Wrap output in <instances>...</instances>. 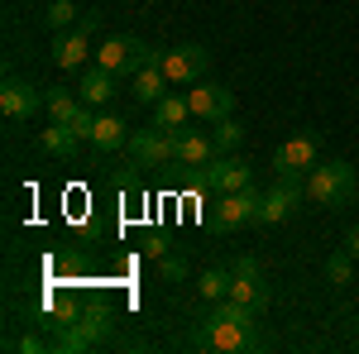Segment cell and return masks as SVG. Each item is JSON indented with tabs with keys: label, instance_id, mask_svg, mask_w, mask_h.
<instances>
[{
	"label": "cell",
	"instance_id": "5",
	"mask_svg": "<svg viewBox=\"0 0 359 354\" xmlns=\"http://www.w3.org/2000/svg\"><path fill=\"white\" fill-rule=\"evenodd\" d=\"M316 163H321V135L316 130H297L287 144H278L273 177H306Z\"/></svg>",
	"mask_w": 359,
	"mask_h": 354
},
{
	"label": "cell",
	"instance_id": "9",
	"mask_svg": "<svg viewBox=\"0 0 359 354\" xmlns=\"http://www.w3.org/2000/svg\"><path fill=\"white\" fill-rule=\"evenodd\" d=\"M187 106H192V120H206V125H216L225 115H235V91L221 82H192L187 86Z\"/></svg>",
	"mask_w": 359,
	"mask_h": 354
},
{
	"label": "cell",
	"instance_id": "12",
	"mask_svg": "<svg viewBox=\"0 0 359 354\" xmlns=\"http://www.w3.org/2000/svg\"><path fill=\"white\" fill-rule=\"evenodd\" d=\"M259 216V191L245 187V191H221V206L211 211V225L216 230H240V225H249V220Z\"/></svg>",
	"mask_w": 359,
	"mask_h": 354
},
{
	"label": "cell",
	"instance_id": "11",
	"mask_svg": "<svg viewBox=\"0 0 359 354\" xmlns=\"http://www.w3.org/2000/svg\"><path fill=\"white\" fill-rule=\"evenodd\" d=\"M130 158H135V168H163L172 163V135L168 130H158V125H149V130H130Z\"/></svg>",
	"mask_w": 359,
	"mask_h": 354
},
{
	"label": "cell",
	"instance_id": "20",
	"mask_svg": "<svg viewBox=\"0 0 359 354\" xmlns=\"http://www.w3.org/2000/svg\"><path fill=\"white\" fill-rule=\"evenodd\" d=\"M82 106H86V101H82V96H72L67 86H48V91H43V110H48L53 120H62V125H67Z\"/></svg>",
	"mask_w": 359,
	"mask_h": 354
},
{
	"label": "cell",
	"instance_id": "7",
	"mask_svg": "<svg viewBox=\"0 0 359 354\" xmlns=\"http://www.w3.org/2000/svg\"><path fill=\"white\" fill-rule=\"evenodd\" d=\"M302 201H306L302 177H278L273 187L259 196V216H254V225H283V220L292 216Z\"/></svg>",
	"mask_w": 359,
	"mask_h": 354
},
{
	"label": "cell",
	"instance_id": "13",
	"mask_svg": "<svg viewBox=\"0 0 359 354\" xmlns=\"http://www.w3.org/2000/svg\"><path fill=\"white\" fill-rule=\"evenodd\" d=\"M39 106H43V91L34 82L5 77V86H0V115H5V120H34Z\"/></svg>",
	"mask_w": 359,
	"mask_h": 354
},
{
	"label": "cell",
	"instance_id": "8",
	"mask_svg": "<svg viewBox=\"0 0 359 354\" xmlns=\"http://www.w3.org/2000/svg\"><path fill=\"white\" fill-rule=\"evenodd\" d=\"M158 67L168 72V82H172V86H192V82H201V77H206L211 53H206L201 43H177V48H163Z\"/></svg>",
	"mask_w": 359,
	"mask_h": 354
},
{
	"label": "cell",
	"instance_id": "27",
	"mask_svg": "<svg viewBox=\"0 0 359 354\" xmlns=\"http://www.w3.org/2000/svg\"><path fill=\"white\" fill-rule=\"evenodd\" d=\"M345 249H350V254H355V259H359V220H355V225H350V235H345Z\"/></svg>",
	"mask_w": 359,
	"mask_h": 354
},
{
	"label": "cell",
	"instance_id": "18",
	"mask_svg": "<svg viewBox=\"0 0 359 354\" xmlns=\"http://www.w3.org/2000/svg\"><path fill=\"white\" fill-rule=\"evenodd\" d=\"M154 125H158V130H168V135L187 130V125H192V106H187V96H182V91H168L163 101L154 106Z\"/></svg>",
	"mask_w": 359,
	"mask_h": 354
},
{
	"label": "cell",
	"instance_id": "3",
	"mask_svg": "<svg viewBox=\"0 0 359 354\" xmlns=\"http://www.w3.org/2000/svg\"><path fill=\"white\" fill-rule=\"evenodd\" d=\"M163 48H154V43H144L135 34H106V43L96 48V67H106L115 77H135L139 67H149V62H158Z\"/></svg>",
	"mask_w": 359,
	"mask_h": 354
},
{
	"label": "cell",
	"instance_id": "10",
	"mask_svg": "<svg viewBox=\"0 0 359 354\" xmlns=\"http://www.w3.org/2000/svg\"><path fill=\"white\" fill-rule=\"evenodd\" d=\"M230 301H240V306H254V311H264L269 306V282H264V273L254 259H235L230 264Z\"/></svg>",
	"mask_w": 359,
	"mask_h": 354
},
{
	"label": "cell",
	"instance_id": "19",
	"mask_svg": "<svg viewBox=\"0 0 359 354\" xmlns=\"http://www.w3.org/2000/svg\"><path fill=\"white\" fill-rule=\"evenodd\" d=\"M77 144H82V135H77L72 125H62V120H53L48 130H39V149H43L48 158H72Z\"/></svg>",
	"mask_w": 359,
	"mask_h": 354
},
{
	"label": "cell",
	"instance_id": "14",
	"mask_svg": "<svg viewBox=\"0 0 359 354\" xmlns=\"http://www.w3.org/2000/svg\"><path fill=\"white\" fill-rule=\"evenodd\" d=\"M216 158V139L201 130H177L172 135V163L177 168H206Z\"/></svg>",
	"mask_w": 359,
	"mask_h": 354
},
{
	"label": "cell",
	"instance_id": "17",
	"mask_svg": "<svg viewBox=\"0 0 359 354\" xmlns=\"http://www.w3.org/2000/svg\"><path fill=\"white\" fill-rule=\"evenodd\" d=\"M115 86H120L115 72H106V67H86L77 96H82L86 106H111V101H115Z\"/></svg>",
	"mask_w": 359,
	"mask_h": 354
},
{
	"label": "cell",
	"instance_id": "4",
	"mask_svg": "<svg viewBox=\"0 0 359 354\" xmlns=\"http://www.w3.org/2000/svg\"><path fill=\"white\" fill-rule=\"evenodd\" d=\"M192 187L196 191H245V187H254V168L240 154H216L206 168L192 172Z\"/></svg>",
	"mask_w": 359,
	"mask_h": 354
},
{
	"label": "cell",
	"instance_id": "21",
	"mask_svg": "<svg viewBox=\"0 0 359 354\" xmlns=\"http://www.w3.org/2000/svg\"><path fill=\"white\" fill-rule=\"evenodd\" d=\"M211 139H216V154H235L240 144H245V125L235 120V115H225L211 125Z\"/></svg>",
	"mask_w": 359,
	"mask_h": 354
},
{
	"label": "cell",
	"instance_id": "25",
	"mask_svg": "<svg viewBox=\"0 0 359 354\" xmlns=\"http://www.w3.org/2000/svg\"><path fill=\"white\" fill-rule=\"evenodd\" d=\"M158 278L163 282H187V254H163L158 259Z\"/></svg>",
	"mask_w": 359,
	"mask_h": 354
},
{
	"label": "cell",
	"instance_id": "23",
	"mask_svg": "<svg viewBox=\"0 0 359 354\" xmlns=\"http://www.w3.org/2000/svg\"><path fill=\"white\" fill-rule=\"evenodd\" d=\"M196 292H201V301L230 297V268H206V273H201V282H196Z\"/></svg>",
	"mask_w": 359,
	"mask_h": 354
},
{
	"label": "cell",
	"instance_id": "24",
	"mask_svg": "<svg viewBox=\"0 0 359 354\" xmlns=\"http://www.w3.org/2000/svg\"><path fill=\"white\" fill-rule=\"evenodd\" d=\"M326 282H331V287L355 282V254H350V249H340V254H331V259H326Z\"/></svg>",
	"mask_w": 359,
	"mask_h": 354
},
{
	"label": "cell",
	"instance_id": "6",
	"mask_svg": "<svg viewBox=\"0 0 359 354\" xmlns=\"http://www.w3.org/2000/svg\"><path fill=\"white\" fill-rule=\"evenodd\" d=\"M101 29V15H82L72 29H62L53 39V62L62 67V72H77L86 62V53H91V34Z\"/></svg>",
	"mask_w": 359,
	"mask_h": 354
},
{
	"label": "cell",
	"instance_id": "1",
	"mask_svg": "<svg viewBox=\"0 0 359 354\" xmlns=\"http://www.w3.org/2000/svg\"><path fill=\"white\" fill-rule=\"evenodd\" d=\"M259 316L254 306H240V301H211V311L201 316V330H196V350L211 354H249L259 350Z\"/></svg>",
	"mask_w": 359,
	"mask_h": 354
},
{
	"label": "cell",
	"instance_id": "22",
	"mask_svg": "<svg viewBox=\"0 0 359 354\" xmlns=\"http://www.w3.org/2000/svg\"><path fill=\"white\" fill-rule=\"evenodd\" d=\"M82 20V10L72 5V0H48V10H43V25L53 29V34H62V29H72Z\"/></svg>",
	"mask_w": 359,
	"mask_h": 354
},
{
	"label": "cell",
	"instance_id": "15",
	"mask_svg": "<svg viewBox=\"0 0 359 354\" xmlns=\"http://www.w3.org/2000/svg\"><path fill=\"white\" fill-rule=\"evenodd\" d=\"M168 91H172V82H168V72L163 67H158V62H149V67H139L135 72V82H130V96H135L139 106H158V101H163Z\"/></svg>",
	"mask_w": 359,
	"mask_h": 354
},
{
	"label": "cell",
	"instance_id": "28",
	"mask_svg": "<svg viewBox=\"0 0 359 354\" xmlns=\"http://www.w3.org/2000/svg\"><path fill=\"white\" fill-rule=\"evenodd\" d=\"M20 350H25V354H39V350H43V340H34V335H25V340H20Z\"/></svg>",
	"mask_w": 359,
	"mask_h": 354
},
{
	"label": "cell",
	"instance_id": "16",
	"mask_svg": "<svg viewBox=\"0 0 359 354\" xmlns=\"http://www.w3.org/2000/svg\"><path fill=\"white\" fill-rule=\"evenodd\" d=\"M86 144H96L101 154H115V149H125L130 144V125H125V115H115V110H101L96 115V125H91V139Z\"/></svg>",
	"mask_w": 359,
	"mask_h": 354
},
{
	"label": "cell",
	"instance_id": "2",
	"mask_svg": "<svg viewBox=\"0 0 359 354\" xmlns=\"http://www.w3.org/2000/svg\"><path fill=\"white\" fill-rule=\"evenodd\" d=\"M302 191H306V206L335 211V206H350V201H355L359 177L345 158H321V163L302 177Z\"/></svg>",
	"mask_w": 359,
	"mask_h": 354
},
{
	"label": "cell",
	"instance_id": "26",
	"mask_svg": "<svg viewBox=\"0 0 359 354\" xmlns=\"http://www.w3.org/2000/svg\"><path fill=\"white\" fill-rule=\"evenodd\" d=\"M144 254H149V259H163V254H168L163 235H149V240H144Z\"/></svg>",
	"mask_w": 359,
	"mask_h": 354
}]
</instances>
